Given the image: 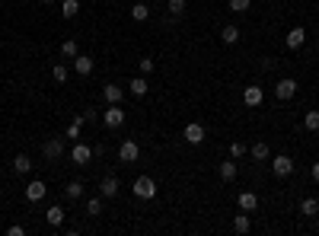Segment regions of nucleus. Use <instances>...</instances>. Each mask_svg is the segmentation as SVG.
<instances>
[{
  "mask_svg": "<svg viewBox=\"0 0 319 236\" xmlns=\"http://www.w3.org/2000/svg\"><path fill=\"white\" fill-rule=\"evenodd\" d=\"M118 156H122V163H134L137 156H141V147H137L134 141H122V147H118Z\"/></svg>",
  "mask_w": 319,
  "mask_h": 236,
  "instance_id": "4",
  "label": "nucleus"
},
{
  "mask_svg": "<svg viewBox=\"0 0 319 236\" xmlns=\"http://www.w3.org/2000/svg\"><path fill=\"white\" fill-rule=\"evenodd\" d=\"M303 42H306V29L303 26H294V29L287 32V48L297 51V48H303Z\"/></svg>",
  "mask_w": 319,
  "mask_h": 236,
  "instance_id": "7",
  "label": "nucleus"
},
{
  "mask_svg": "<svg viewBox=\"0 0 319 236\" xmlns=\"http://www.w3.org/2000/svg\"><path fill=\"white\" fill-rule=\"evenodd\" d=\"M316 211H319V201H316V198H303V201H300V214L313 217Z\"/></svg>",
  "mask_w": 319,
  "mask_h": 236,
  "instance_id": "21",
  "label": "nucleus"
},
{
  "mask_svg": "<svg viewBox=\"0 0 319 236\" xmlns=\"http://www.w3.org/2000/svg\"><path fill=\"white\" fill-rule=\"evenodd\" d=\"M61 13L67 16V20H74V16L80 13V4H77V0H64V4H61Z\"/></svg>",
  "mask_w": 319,
  "mask_h": 236,
  "instance_id": "22",
  "label": "nucleus"
},
{
  "mask_svg": "<svg viewBox=\"0 0 319 236\" xmlns=\"http://www.w3.org/2000/svg\"><path fill=\"white\" fill-rule=\"evenodd\" d=\"M243 102H246L249 109L262 106V86H246V93H243Z\"/></svg>",
  "mask_w": 319,
  "mask_h": 236,
  "instance_id": "11",
  "label": "nucleus"
},
{
  "mask_svg": "<svg viewBox=\"0 0 319 236\" xmlns=\"http://www.w3.org/2000/svg\"><path fill=\"white\" fill-rule=\"evenodd\" d=\"M48 195V188H45V182H29V185H26V201H32V204H36V201H42Z\"/></svg>",
  "mask_w": 319,
  "mask_h": 236,
  "instance_id": "6",
  "label": "nucleus"
},
{
  "mask_svg": "<svg viewBox=\"0 0 319 236\" xmlns=\"http://www.w3.org/2000/svg\"><path fill=\"white\" fill-rule=\"evenodd\" d=\"M102 96H106L109 106H115V102H122L125 90H122V86H115V83H109V86H102Z\"/></svg>",
  "mask_w": 319,
  "mask_h": 236,
  "instance_id": "12",
  "label": "nucleus"
},
{
  "mask_svg": "<svg viewBox=\"0 0 319 236\" xmlns=\"http://www.w3.org/2000/svg\"><path fill=\"white\" fill-rule=\"evenodd\" d=\"M243 153H246V144H239V141H236V144H230V156H233V160H239Z\"/></svg>",
  "mask_w": 319,
  "mask_h": 236,
  "instance_id": "33",
  "label": "nucleus"
},
{
  "mask_svg": "<svg viewBox=\"0 0 319 236\" xmlns=\"http://www.w3.org/2000/svg\"><path fill=\"white\" fill-rule=\"evenodd\" d=\"M217 172H220V179H223V182H233V179H236V160L220 163V166H217Z\"/></svg>",
  "mask_w": 319,
  "mask_h": 236,
  "instance_id": "15",
  "label": "nucleus"
},
{
  "mask_svg": "<svg viewBox=\"0 0 319 236\" xmlns=\"http://www.w3.org/2000/svg\"><path fill=\"white\" fill-rule=\"evenodd\" d=\"M316 36H319V29H316Z\"/></svg>",
  "mask_w": 319,
  "mask_h": 236,
  "instance_id": "38",
  "label": "nucleus"
},
{
  "mask_svg": "<svg viewBox=\"0 0 319 236\" xmlns=\"http://www.w3.org/2000/svg\"><path fill=\"white\" fill-rule=\"evenodd\" d=\"M166 4H169V13H185L188 0H166Z\"/></svg>",
  "mask_w": 319,
  "mask_h": 236,
  "instance_id": "32",
  "label": "nucleus"
},
{
  "mask_svg": "<svg viewBox=\"0 0 319 236\" xmlns=\"http://www.w3.org/2000/svg\"><path fill=\"white\" fill-rule=\"evenodd\" d=\"M131 16H134L137 23H144V20H147V16H150V7H147V4H134V10H131Z\"/></svg>",
  "mask_w": 319,
  "mask_h": 236,
  "instance_id": "25",
  "label": "nucleus"
},
{
  "mask_svg": "<svg viewBox=\"0 0 319 236\" xmlns=\"http://www.w3.org/2000/svg\"><path fill=\"white\" fill-rule=\"evenodd\" d=\"M294 93H297V80H290V77L274 86V96H278L281 102H284V99H294Z\"/></svg>",
  "mask_w": 319,
  "mask_h": 236,
  "instance_id": "8",
  "label": "nucleus"
},
{
  "mask_svg": "<svg viewBox=\"0 0 319 236\" xmlns=\"http://www.w3.org/2000/svg\"><path fill=\"white\" fill-rule=\"evenodd\" d=\"M86 214H90V217H99V214H102V198L86 201Z\"/></svg>",
  "mask_w": 319,
  "mask_h": 236,
  "instance_id": "27",
  "label": "nucleus"
},
{
  "mask_svg": "<svg viewBox=\"0 0 319 236\" xmlns=\"http://www.w3.org/2000/svg\"><path fill=\"white\" fill-rule=\"evenodd\" d=\"M102 125H106V128H122V125H125V112H122V106H118V102L102 112Z\"/></svg>",
  "mask_w": 319,
  "mask_h": 236,
  "instance_id": "2",
  "label": "nucleus"
},
{
  "mask_svg": "<svg viewBox=\"0 0 319 236\" xmlns=\"http://www.w3.org/2000/svg\"><path fill=\"white\" fill-rule=\"evenodd\" d=\"M236 204H239V211H255V207H258V198L252 195V191H243V195L236 198Z\"/></svg>",
  "mask_w": 319,
  "mask_h": 236,
  "instance_id": "14",
  "label": "nucleus"
},
{
  "mask_svg": "<svg viewBox=\"0 0 319 236\" xmlns=\"http://www.w3.org/2000/svg\"><path fill=\"white\" fill-rule=\"evenodd\" d=\"M313 182H319V163H313Z\"/></svg>",
  "mask_w": 319,
  "mask_h": 236,
  "instance_id": "36",
  "label": "nucleus"
},
{
  "mask_svg": "<svg viewBox=\"0 0 319 236\" xmlns=\"http://www.w3.org/2000/svg\"><path fill=\"white\" fill-rule=\"evenodd\" d=\"M61 55H64V58H77V55H80V51H77V42H74V39H67L64 45H61Z\"/></svg>",
  "mask_w": 319,
  "mask_h": 236,
  "instance_id": "28",
  "label": "nucleus"
},
{
  "mask_svg": "<svg viewBox=\"0 0 319 236\" xmlns=\"http://www.w3.org/2000/svg\"><path fill=\"white\" fill-rule=\"evenodd\" d=\"M134 195H137V198H144V201H150L153 195H157V182H153L150 176L134 179Z\"/></svg>",
  "mask_w": 319,
  "mask_h": 236,
  "instance_id": "1",
  "label": "nucleus"
},
{
  "mask_svg": "<svg viewBox=\"0 0 319 236\" xmlns=\"http://www.w3.org/2000/svg\"><path fill=\"white\" fill-rule=\"evenodd\" d=\"M185 141H188V144H201V141H204V125L188 121V125H185Z\"/></svg>",
  "mask_w": 319,
  "mask_h": 236,
  "instance_id": "9",
  "label": "nucleus"
},
{
  "mask_svg": "<svg viewBox=\"0 0 319 236\" xmlns=\"http://www.w3.org/2000/svg\"><path fill=\"white\" fill-rule=\"evenodd\" d=\"M137 67H141V74H150L153 71V58H141V61H137Z\"/></svg>",
  "mask_w": 319,
  "mask_h": 236,
  "instance_id": "34",
  "label": "nucleus"
},
{
  "mask_svg": "<svg viewBox=\"0 0 319 236\" xmlns=\"http://www.w3.org/2000/svg\"><path fill=\"white\" fill-rule=\"evenodd\" d=\"M303 125H306V131H319V112H316V109L303 115Z\"/></svg>",
  "mask_w": 319,
  "mask_h": 236,
  "instance_id": "24",
  "label": "nucleus"
},
{
  "mask_svg": "<svg viewBox=\"0 0 319 236\" xmlns=\"http://www.w3.org/2000/svg\"><path fill=\"white\" fill-rule=\"evenodd\" d=\"M252 156H255V160H268V144H255Z\"/></svg>",
  "mask_w": 319,
  "mask_h": 236,
  "instance_id": "30",
  "label": "nucleus"
},
{
  "mask_svg": "<svg viewBox=\"0 0 319 236\" xmlns=\"http://www.w3.org/2000/svg\"><path fill=\"white\" fill-rule=\"evenodd\" d=\"M249 226H252V223H249V211H243V214L233 217V230H236V233H249Z\"/></svg>",
  "mask_w": 319,
  "mask_h": 236,
  "instance_id": "19",
  "label": "nucleus"
},
{
  "mask_svg": "<svg viewBox=\"0 0 319 236\" xmlns=\"http://www.w3.org/2000/svg\"><path fill=\"white\" fill-rule=\"evenodd\" d=\"M64 195H67V198H71V201H77V198H80V195H83V185H80V182H67V188H64Z\"/></svg>",
  "mask_w": 319,
  "mask_h": 236,
  "instance_id": "26",
  "label": "nucleus"
},
{
  "mask_svg": "<svg viewBox=\"0 0 319 236\" xmlns=\"http://www.w3.org/2000/svg\"><path fill=\"white\" fill-rule=\"evenodd\" d=\"M74 71L80 74V77L93 74V58H86V55H77V58H74Z\"/></svg>",
  "mask_w": 319,
  "mask_h": 236,
  "instance_id": "13",
  "label": "nucleus"
},
{
  "mask_svg": "<svg viewBox=\"0 0 319 236\" xmlns=\"http://www.w3.org/2000/svg\"><path fill=\"white\" fill-rule=\"evenodd\" d=\"M42 153H45V160H58V156L64 153L61 137H51V141H45V144H42Z\"/></svg>",
  "mask_w": 319,
  "mask_h": 236,
  "instance_id": "5",
  "label": "nucleus"
},
{
  "mask_svg": "<svg viewBox=\"0 0 319 236\" xmlns=\"http://www.w3.org/2000/svg\"><path fill=\"white\" fill-rule=\"evenodd\" d=\"M51 77H55V83H64V80H67V67H64V64H55Z\"/></svg>",
  "mask_w": 319,
  "mask_h": 236,
  "instance_id": "29",
  "label": "nucleus"
},
{
  "mask_svg": "<svg viewBox=\"0 0 319 236\" xmlns=\"http://www.w3.org/2000/svg\"><path fill=\"white\" fill-rule=\"evenodd\" d=\"M71 156H74V163H77V166H83V163H90V160H93V147H86V144H74Z\"/></svg>",
  "mask_w": 319,
  "mask_h": 236,
  "instance_id": "10",
  "label": "nucleus"
},
{
  "mask_svg": "<svg viewBox=\"0 0 319 236\" xmlns=\"http://www.w3.org/2000/svg\"><path fill=\"white\" fill-rule=\"evenodd\" d=\"M220 39L227 42V45H236V42H239V29H236V26H223Z\"/></svg>",
  "mask_w": 319,
  "mask_h": 236,
  "instance_id": "20",
  "label": "nucleus"
},
{
  "mask_svg": "<svg viewBox=\"0 0 319 236\" xmlns=\"http://www.w3.org/2000/svg\"><path fill=\"white\" fill-rule=\"evenodd\" d=\"M128 90H131V96H147V90H150V83L144 80V77H134V80L128 83Z\"/></svg>",
  "mask_w": 319,
  "mask_h": 236,
  "instance_id": "18",
  "label": "nucleus"
},
{
  "mask_svg": "<svg viewBox=\"0 0 319 236\" xmlns=\"http://www.w3.org/2000/svg\"><path fill=\"white\" fill-rule=\"evenodd\" d=\"M99 191H102V198H115V195H118V179H115V176L102 179V185H99Z\"/></svg>",
  "mask_w": 319,
  "mask_h": 236,
  "instance_id": "17",
  "label": "nucleus"
},
{
  "mask_svg": "<svg viewBox=\"0 0 319 236\" xmlns=\"http://www.w3.org/2000/svg\"><path fill=\"white\" fill-rule=\"evenodd\" d=\"M13 169H16V172H29V169H32V160H29L26 153H20V156L13 160Z\"/></svg>",
  "mask_w": 319,
  "mask_h": 236,
  "instance_id": "23",
  "label": "nucleus"
},
{
  "mask_svg": "<svg viewBox=\"0 0 319 236\" xmlns=\"http://www.w3.org/2000/svg\"><path fill=\"white\" fill-rule=\"evenodd\" d=\"M271 169H274V176H290V172H294V160H290V156H274L271 160Z\"/></svg>",
  "mask_w": 319,
  "mask_h": 236,
  "instance_id": "3",
  "label": "nucleus"
},
{
  "mask_svg": "<svg viewBox=\"0 0 319 236\" xmlns=\"http://www.w3.org/2000/svg\"><path fill=\"white\" fill-rule=\"evenodd\" d=\"M39 4H51V0H39Z\"/></svg>",
  "mask_w": 319,
  "mask_h": 236,
  "instance_id": "37",
  "label": "nucleus"
},
{
  "mask_svg": "<svg viewBox=\"0 0 319 236\" xmlns=\"http://www.w3.org/2000/svg\"><path fill=\"white\" fill-rule=\"evenodd\" d=\"M45 220L51 223V226H61L64 223V207H58V204H51L48 211H45Z\"/></svg>",
  "mask_w": 319,
  "mask_h": 236,
  "instance_id": "16",
  "label": "nucleus"
},
{
  "mask_svg": "<svg viewBox=\"0 0 319 236\" xmlns=\"http://www.w3.org/2000/svg\"><path fill=\"white\" fill-rule=\"evenodd\" d=\"M249 4H252V0H230V10H236V13H246V10H249Z\"/></svg>",
  "mask_w": 319,
  "mask_h": 236,
  "instance_id": "31",
  "label": "nucleus"
},
{
  "mask_svg": "<svg viewBox=\"0 0 319 236\" xmlns=\"http://www.w3.org/2000/svg\"><path fill=\"white\" fill-rule=\"evenodd\" d=\"M7 233H10V236H23L26 230H23V226H20V223H13V226H10V230H7Z\"/></svg>",
  "mask_w": 319,
  "mask_h": 236,
  "instance_id": "35",
  "label": "nucleus"
}]
</instances>
